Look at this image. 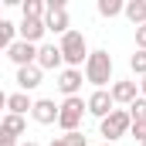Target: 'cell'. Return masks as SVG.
Wrapping results in <instances>:
<instances>
[{"label":"cell","instance_id":"cell-27","mask_svg":"<svg viewBox=\"0 0 146 146\" xmlns=\"http://www.w3.org/2000/svg\"><path fill=\"white\" fill-rule=\"evenodd\" d=\"M139 95L146 99V75H143V82H139Z\"/></svg>","mask_w":146,"mask_h":146},{"label":"cell","instance_id":"cell-16","mask_svg":"<svg viewBox=\"0 0 146 146\" xmlns=\"http://www.w3.org/2000/svg\"><path fill=\"white\" fill-rule=\"evenodd\" d=\"M24 129H27V119H24V115H10V112H7V115L0 119V133H7V136H14V139L24 136Z\"/></svg>","mask_w":146,"mask_h":146},{"label":"cell","instance_id":"cell-14","mask_svg":"<svg viewBox=\"0 0 146 146\" xmlns=\"http://www.w3.org/2000/svg\"><path fill=\"white\" fill-rule=\"evenodd\" d=\"M34 106V99L27 95V92H14V95H7V112L10 115H27Z\"/></svg>","mask_w":146,"mask_h":146},{"label":"cell","instance_id":"cell-11","mask_svg":"<svg viewBox=\"0 0 146 146\" xmlns=\"http://www.w3.org/2000/svg\"><path fill=\"white\" fill-rule=\"evenodd\" d=\"M17 34H21V41H27V44H41V37L48 34V31H44V21L24 17V21L17 24Z\"/></svg>","mask_w":146,"mask_h":146},{"label":"cell","instance_id":"cell-30","mask_svg":"<svg viewBox=\"0 0 146 146\" xmlns=\"http://www.w3.org/2000/svg\"><path fill=\"white\" fill-rule=\"evenodd\" d=\"M102 146H115V143H102Z\"/></svg>","mask_w":146,"mask_h":146},{"label":"cell","instance_id":"cell-10","mask_svg":"<svg viewBox=\"0 0 146 146\" xmlns=\"http://www.w3.org/2000/svg\"><path fill=\"white\" fill-rule=\"evenodd\" d=\"M31 115H34V122H41V126L58 122V106H54V99H34Z\"/></svg>","mask_w":146,"mask_h":146},{"label":"cell","instance_id":"cell-5","mask_svg":"<svg viewBox=\"0 0 146 146\" xmlns=\"http://www.w3.org/2000/svg\"><path fill=\"white\" fill-rule=\"evenodd\" d=\"M112 109H115V102H112L109 88H95V92L85 99V112H88V115H95L99 122H102V119H106Z\"/></svg>","mask_w":146,"mask_h":146},{"label":"cell","instance_id":"cell-20","mask_svg":"<svg viewBox=\"0 0 146 146\" xmlns=\"http://www.w3.org/2000/svg\"><path fill=\"white\" fill-rule=\"evenodd\" d=\"M126 112H129V119H133V122H146V99L139 95V99H136Z\"/></svg>","mask_w":146,"mask_h":146},{"label":"cell","instance_id":"cell-29","mask_svg":"<svg viewBox=\"0 0 146 146\" xmlns=\"http://www.w3.org/2000/svg\"><path fill=\"white\" fill-rule=\"evenodd\" d=\"M21 146H41V143H34V139H27V143H21Z\"/></svg>","mask_w":146,"mask_h":146},{"label":"cell","instance_id":"cell-21","mask_svg":"<svg viewBox=\"0 0 146 146\" xmlns=\"http://www.w3.org/2000/svg\"><path fill=\"white\" fill-rule=\"evenodd\" d=\"M129 68H133V75L143 78V75H146V51H136V54L129 58Z\"/></svg>","mask_w":146,"mask_h":146},{"label":"cell","instance_id":"cell-12","mask_svg":"<svg viewBox=\"0 0 146 146\" xmlns=\"http://www.w3.org/2000/svg\"><path fill=\"white\" fill-rule=\"evenodd\" d=\"M44 31H51V34L65 37L72 31V21H68V10H48L44 14Z\"/></svg>","mask_w":146,"mask_h":146},{"label":"cell","instance_id":"cell-2","mask_svg":"<svg viewBox=\"0 0 146 146\" xmlns=\"http://www.w3.org/2000/svg\"><path fill=\"white\" fill-rule=\"evenodd\" d=\"M58 51H61V61L68 68H82L85 58H88V41L82 31H68V34L58 41Z\"/></svg>","mask_w":146,"mask_h":146},{"label":"cell","instance_id":"cell-23","mask_svg":"<svg viewBox=\"0 0 146 146\" xmlns=\"http://www.w3.org/2000/svg\"><path fill=\"white\" fill-rule=\"evenodd\" d=\"M129 136H133L136 143H146V122H133V126H129Z\"/></svg>","mask_w":146,"mask_h":146},{"label":"cell","instance_id":"cell-13","mask_svg":"<svg viewBox=\"0 0 146 146\" xmlns=\"http://www.w3.org/2000/svg\"><path fill=\"white\" fill-rule=\"evenodd\" d=\"M41 68L37 65H27V68H17V85H21V92H34L37 85H41Z\"/></svg>","mask_w":146,"mask_h":146},{"label":"cell","instance_id":"cell-1","mask_svg":"<svg viewBox=\"0 0 146 146\" xmlns=\"http://www.w3.org/2000/svg\"><path fill=\"white\" fill-rule=\"evenodd\" d=\"M82 78L88 82V85H95V88H106L112 82V54L109 51H88V58H85V65H82Z\"/></svg>","mask_w":146,"mask_h":146},{"label":"cell","instance_id":"cell-19","mask_svg":"<svg viewBox=\"0 0 146 146\" xmlns=\"http://www.w3.org/2000/svg\"><path fill=\"white\" fill-rule=\"evenodd\" d=\"M95 7H99V14H102V17H119L126 3H122V0H99Z\"/></svg>","mask_w":146,"mask_h":146},{"label":"cell","instance_id":"cell-22","mask_svg":"<svg viewBox=\"0 0 146 146\" xmlns=\"http://www.w3.org/2000/svg\"><path fill=\"white\" fill-rule=\"evenodd\" d=\"M61 139H65V146H88V139H85V133H65Z\"/></svg>","mask_w":146,"mask_h":146},{"label":"cell","instance_id":"cell-6","mask_svg":"<svg viewBox=\"0 0 146 146\" xmlns=\"http://www.w3.org/2000/svg\"><path fill=\"white\" fill-rule=\"evenodd\" d=\"M109 95H112L115 106H126V109H129V106L139 99V82H129V78H126V82H112Z\"/></svg>","mask_w":146,"mask_h":146},{"label":"cell","instance_id":"cell-24","mask_svg":"<svg viewBox=\"0 0 146 146\" xmlns=\"http://www.w3.org/2000/svg\"><path fill=\"white\" fill-rule=\"evenodd\" d=\"M136 51H146V24L136 27Z\"/></svg>","mask_w":146,"mask_h":146},{"label":"cell","instance_id":"cell-17","mask_svg":"<svg viewBox=\"0 0 146 146\" xmlns=\"http://www.w3.org/2000/svg\"><path fill=\"white\" fill-rule=\"evenodd\" d=\"M14 41H17V27H14L10 21H3V17H0V51H7Z\"/></svg>","mask_w":146,"mask_h":146},{"label":"cell","instance_id":"cell-15","mask_svg":"<svg viewBox=\"0 0 146 146\" xmlns=\"http://www.w3.org/2000/svg\"><path fill=\"white\" fill-rule=\"evenodd\" d=\"M122 14H126V21H129L133 27H143L146 24V0H129V3L122 7Z\"/></svg>","mask_w":146,"mask_h":146},{"label":"cell","instance_id":"cell-31","mask_svg":"<svg viewBox=\"0 0 146 146\" xmlns=\"http://www.w3.org/2000/svg\"><path fill=\"white\" fill-rule=\"evenodd\" d=\"M143 146H146V143H143Z\"/></svg>","mask_w":146,"mask_h":146},{"label":"cell","instance_id":"cell-25","mask_svg":"<svg viewBox=\"0 0 146 146\" xmlns=\"http://www.w3.org/2000/svg\"><path fill=\"white\" fill-rule=\"evenodd\" d=\"M0 146H21L14 136H7V133H0Z\"/></svg>","mask_w":146,"mask_h":146},{"label":"cell","instance_id":"cell-28","mask_svg":"<svg viewBox=\"0 0 146 146\" xmlns=\"http://www.w3.org/2000/svg\"><path fill=\"white\" fill-rule=\"evenodd\" d=\"M48 146H65V139H61V136H58V139H51V143Z\"/></svg>","mask_w":146,"mask_h":146},{"label":"cell","instance_id":"cell-26","mask_svg":"<svg viewBox=\"0 0 146 146\" xmlns=\"http://www.w3.org/2000/svg\"><path fill=\"white\" fill-rule=\"evenodd\" d=\"M0 109H7V92L0 88Z\"/></svg>","mask_w":146,"mask_h":146},{"label":"cell","instance_id":"cell-9","mask_svg":"<svg viewBox=\"0 0 146 146\" xmlns=\"http://www.w3.org/2000/svg\"><path fill=\"white\" fill-rule=\"evenodd\" d=\"M58 92L65 99H72L82 92V68H61L58 72Z\"/></svg>","mask_w":146,"mask_h":146},{"label":"cell","instance_id":"cell-4","mask_svg":"<svg viewBox=\"0 0 146 146\" xmlns=\"http://www.w3.org/2000/svg\"><path fill=\"white\" fill-rule=\"evenodd\" d=\"M129 126H133L129 112H126V109H112L109 115L99 122V133L106 136V143H115V139H122V136L129 133Z\"/></svg>","mask_w":146,"mask_h":146},{"label":"cell","instance_id":"cell-3","mask_svg":"<svg viewBox=\"0 0 146 146\" xmlns=\"http://www.w3.org/2000/svg\"><path fill=\"white\" fill-rule=\"evenodd\" d=\"M82 115H85V99H82V95H72V99H65V102L58 106V126H61L65 133H78Z\"/></svg>","mask_w":146,"mask_h":146},{"label":"cell","instance_id":"cell-7","mask_svg":"<svg viewBox=\"0 0 146 146\" xmlns=\"http://www.w3.org/2000/svg\"><path fill=\"white\" fill-rule=\"evenodd\" d=\"M7 58L17 65V68H27V65H34L37 61V44H27V41H14L10 48H7Z\"/></svg>","mask_w":146,"mask_h":146},{"label":"cell","instance_id":"cell-18","mask_svg":"<svg viewBox=\"0 0 146 146\" xmlns=\"http://www.w3.org/2000/svg\"><path fill=\"white\" fill-rule=\"evenodd\" d=\"M21 14L24 17H34V21H44V0H24L21 3Z\"/></svg>","mask_w":146,"mask_h":146},{"label":"cell","instance_id":"cell-8","mask_svg":"<svg viewBox=\"0 0 146 146\" xmlns=\"http://www.w3.org/2000/svg\"><path fill=\"white\" fill-rule=\"evenodd\" d=\"M41 72H61V51L58 44H37V61H34Z\"/></svg>","mask_w":146,"mask_h":146}]
</instances>
